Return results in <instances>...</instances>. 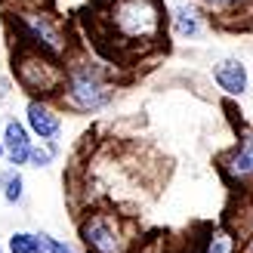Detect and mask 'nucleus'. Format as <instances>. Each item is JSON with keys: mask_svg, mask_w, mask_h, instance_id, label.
<instances>
[{"mask_svg": "<svg viewBox=\"0 0 253 253\" xmlns=\"http://www.w3.org/2000/svg\"><path fill=\"white\" fill-rule=\"evenodd\" d=\"M62 105L78 111V115H93L102 111L115 99V86L105 81V71L96 62H81L71 65L62 78Z\"/></svg>", "mask_w": 253, "mask_h": 253, "instance_id": "1", "label": "nucleus"}, {"mask_svg": "<svg viewBox=\"0 0 253 253\" xmlns=\"http://www.w3.org/2000/svg\"><path fill=\"white\" fill-rule=\"evenodd\" d=\"M111 25L126 41H155L164 25V12L158 0H115Z\"/></svg>", "mask_w": 253, "mask_h": 253, "instance_id": "2", "label": "nucleus"}, {"mask_svg": "<svg viewBox=\"0 0 253 253\" xmlns=\"http://www.w3.org/2000/svg\"><path fill=\"white\" fill-rule=\"evenodd\" d=\"M12 68H16V78L25 90H41V93L62 86V78H65V71H59L41 49H22V53H16L12 56Z\"/></svg>", "mask_w": 253, "mask_h": 253, "instance_id": "3", "label": "nucleus"}, {"mask_svg": "<svg viewBox=\"0 0 253 253\" xmlns=\"http://www.w3.org/2000/svg\"><path fill=\"white\" fill-rule=\"evenodd\" d=\"M81 241L90 253H124L126 238L108 213H90L81 222Z\"/></svg>", "mask_w": 253, "mask_h": 253, "instance_id": "4", "label": "nucleus"}, {"mask_svg": "<svg viewBox=\"0 0 253 253\" xmlns=\"http://www.w3.org/2000/svg\"><path fill=\"white\" fill-rule=\"evenodd\" d=\"M22 28L28 34V41L34 43V49H41L46 56H62L65 53V34L59 31V25L43 16V12H25L22 16Z\"/></svg>", "mask_w": 253, "mask_h": 253, "instance_id": "5", "label": "nucleus"}, {"mask_svg": "<svg viewBox=\"0 0 253 253\" xmlns=\"http://www.w3.org/2000/svg\"><path fill=\"white\" fill-rule=\"evenodd\" d=\"M25 126L41 142H53L62 133V115L46 105V99H28L25 102Z\"/></svg>", "mask_w": 253, "mask_h": 253, "instance_id": "6", "label": "nucleus"}, {"mask_svg": "<svg viewBox=\"0 0 253 253\" xmlns=\"http://www.w3.org/2000/svg\"><path fill=\"white\" fill-rule=\"evenodd\" d=\"M222 173H225V179L235 182V185H250L253 182V130H244L241 142L222 158Z\"/></svg>", "mask_w": 253, "mask_h": 253, "instance_id": "7", "label": "nucleus"}, {"mask_svg": "<svg viewBox=\"0 0 253 253\" xmlns=\"http://www.w3.org/2000/svg\"><path fill=\"white\" fill-rule=\"evenodd\" d=\"M213 81L216 86L225 93V96H244L250 90V74L244 68L241 59H219L216 65H213Z\"/></svg>", "mask_w": 253, "mask_h": 253, "instance_id": "8", "label": "nucleus"}, {"mask_svg": "<svg viewBox=\"0 0 253 253\" xmlns=\"http://www.w3.org/2000/svg\"><path fill=\"white\" fill-rule=\"evenodd\" d=\"M0 142H3V158L12 164V167L22 170L25 164H28V151H31V145H34V139H31V133H28V126H25V124L6 121Z\"/></svg>", "mask_w": 253, "mask_h": 253, "instance_id": "9", "label": "nucleus"}, {"mask_svg": "<svg viewBox=\"0 0 253 253\" xmlns=\"http://www.w3.org/2000/svg\"><path fill=\"white\" fill-rule=\"evenodd\" d=\"M170 25H173V34L179 37V41H192L204 31V22H201V12L188 3H179L173 6V16H170Z\"/></svg>", "mask_w": 253, "mask_h": 253, "instance_id": "10", "label": "nucleus"}, {"mask_svg": "<svg viewBox=\"0 0 253 253\" xmlns=\"http://www.w3.org/2000/svg\"><path fill=\"white\" fill-rule=\"evenodd\" d=\"M0 195H3L9 207H19L25 201V176L19 167H6L0 173Z\"/></svg>", "mask_w": 253, "mask_h": 253, "instance_id": "11", "label": "nucleus"}, {"mask_svg": "<svg viewBox=\"0 0 253 253\" xmlns=\"http://www.w3.org/2000/svg\"><path fill=\"white\" fill-rule=\"evenodd\" d=\"M6 250H9V253H43L37 232H12Z\"/></svg>", "mask_w": 253, "mask_h": 253, "instance_id": "12", "label": "nucleus"}, {"mask_svg": "<svg viewBox=\"0 0 253 253\" xmlns=\"http://www.w3.org/2000/svg\"><path fill=\"white\" fill-rule=\"evenodd\" d=\"M238 250V238L225 229H213L207 238V250L204 253H235Z\"/></svg>", "mask_w": 253, "mask_h": 253, "instance_id": "13", "label": "nucleus"}, {"mask_svg": "<svg viewBox=\"0 0 253 253\" xmlns=\"http://www.w3.org/2000/svg\"><path fill=\"white\" fill-rule=\"evenodd\" d=\"M59 155V145L56 142H41V145H31V151H28V167H49L53 164V158Z\"/></svg>", "mask_w": 253, "mask_h": 253, "instance_id": "14", "label": "nucleus"}, {"mask_svg": "<svg viewBox=\"0 0 253 253\" xmlns=\"http://www.w3.org/2000/svg\"><path fill=\"white\" fill-rule=\"evenodd\" d=\"M37 238H41V250H43V253H81L78 247H71V244H65V241H59V238L46 235V232H37Z\"/></svg>", "mask_w": 253, "mask_h": 253, "instance_id": "15", "label": "nucleus"}, {"mask_svg": "<svg viewBox=\"0 0 253 253\" xmlns=\"http://www.w3.org/2000/svg\"><path fill=\"white\" fill-rule=\"evenodd\" d=\"M204 6H210V9H235V6H241V3H247V0H201Z\"/></svg>", "mask_w": 253, "mask_h": 253, "instance_id": "16", "label": "nucleus"}, {"mask_svg": "<svg viewBox=\"0 0 253 253\" xmlns=\"http://www.w3.org/2000/svg\"><path fill=\"white\" fill-rule=\"evenodd\" d=\"M9 90H12V81L6 78V74H0V102L9 96Z\"/></svg>", "mask_w": 253, "mask_h": 253, "instance_id": "17", "label": "nucleus"}, {"mask_svg": "<svg viewBox=\"0 0 253 253\" xmlns=\"http://www.w3.org/2000/svg\"><path fill=\"white\" fill-rule=\"evenodd\" d=\"M0 161H3V142H0Z\"/></svg>", "mask_w": 253, "mask_h": 253, "instance_id": "18", "label": "nucleus"}, {"mask_svg": "<svg viewBox=\"0 0 253 253\" xmlns=\"http://www.w3.org/2000/svg\"><path fill=\"white\" fill-rule=\"evenodd\" d=\"M0 253H6V250H3V244H0Z\"/></svg>", "mask_w": 253, "mask_h": 253, "instance_id": "19", "label": "nucleus"}, {"mask_svg": "<svg viewBox=\"0 0 253 253\" xmlns=\"http://www.w3.org/2000/svg\"><path fill=\"white\" fill-rule=\"evenodd\" d=\"M250 16H253V3H250Z\"/></svg>", "mask_w": 253, "mask_h": 253, "instance_id": "20", "label": "nucleus"}, {"mask_svg": "<svg viewBox=\"0 0 253 253\" xmlns=\"http://www.w3.org/2000/svg\"><path fill=\"white\" fill-rule=\"evenodd\" d=\"M250 86H253V78H250Z\"/></svg>", "mask_w": 253, "mask_h": 253, "instance_id": "21", "label": "nucleus"}]
</instances>
